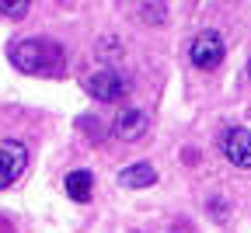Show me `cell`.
Wrapping results in <instances>:
<instances>
[{
    "label": "cell",
    "mask_w": 251,
    "mask_h": 233,
    "mask_svg": "<svg viewBox=\"0 0 251 233\" xmlns=\"http://www.w3.org/2000/svg\"><path fill=\"white\" fill-rule=\"evenodd\" d=\"M84 91L94 97V101H119L126 94V77L119 70H98L84 80Z\"/></svg>",
    "instance_id": "3957f363"
},
{
    "label": "cell",
    "mask_w": 251,
    "mask_h": 233,
    "mask_svg": "<svg viewBox=\"0 0 251 233\" xmlns=\"http://www.w3.org/2000/svg\"><path fill=\"white\" fill-rule=\"evenodd\" d=\"M248 73H251V59H248Z\"/></svg>",
    "instance_id": "8fae6325"
},
{
    "label": "cell",
    "mask_w": 251,
    "mask_h": 233,
    "mask_svg": "<svg viewBox=\"0 0 251 233\" xmlns=\"http://www.w3.org/2000/svg\"><path fill=\"white\" fill-rule=\"evenodd\" d=\"M63 188H67V195L74 198V202H91V195H94V174L91 171H70L67 181H63Z\"/></svg>",
    "instance_id": "52a82bcc"
},
{
    "label": "cell",
    "mask_w": 251,
    "mask_h": 233,
    "mask_svg": "<svg viewBox=\"0 0 251 233\" xmlns=\"http://www.w3.org/2000/svg\"><path fill=\"white\" fill-rule=\"evenodd\" d=\"M25 163H28V150L25 143L18 140H0V188H7L21 178L25 171Z\"/></svg>",
    "instance_id": "277c9868"
},
{
    "label": "cell",
    "mask_w": 251,
    "mask_h": 233,
    "mask_svg": "<svg viewBox=\"0 0 251 233\" xmlns=\"http://www.w3.org/2000/svg\"><path fill=\"white\" fill-rule=\"evenodd\" d=\"M25 14H28V0H18V4L0 0V18H25Z\"/></svg>",
    "instance_id": "30bf717a"
},
{
    "label": "cell",
    "mask_w": 251,
    "mask_h": 233,
    "mask_svg": "<svg viewBox=\"0 0 251 233\" xmlns=\"http://www.w3.org/2000/svg\"><path fill=\"white\" fill-rule=\"evenodd\" d=\"M136 14H140L143 21L157 24V21H164V18H168V7H164V4H136Z\"/></svg>",
    "instance_id": "9c48e42d"
},
{
    "label": "cell",
    "mask_w": 251,
    "mask_h": 233,
    "mask_svg": "<svg viewBox=\"0 0 251 233\" xmlns=\"http://www.w3.org/2000/svg\"><path fill=\"white\" fill-rule=\"evenodd\" d=\"M224 157L241 171H251V129L230 125L224 132Z\"/></svg>",
    "instance_id": "5b68a950"
},
{
    "label": "cell",
    "mask_w": 251,
    "mask_h": 233,
    "mask_svg": "<svg viewBox=\"0 0 251 233\" xmlns=\"http://www.w3.org/2000/svg\"><path fill=\"white\" fill-rule=\"evenodd\" d=\"M7 59L21 73H39V77H56L67 66L63 46L49 39H14L7 46Z\"/></svg>",
    "instance_id": "6da1fadb"
},
{
    "label": "cell",
    "mask_w": 251,
    "mask_h": 233,
    "mask_svg": "<svg viewBox=\"0 0 251 233\" xmlns=\"http://www.w3.org/2000/svg\"><path fill=\"white\" fill-rule=\"evenodd\" d=\"M112 132H115L119 140H126V143L140 140L143 132H147V112H140V108H122L119 118L112 122Z\"/></svg>",
    "instance_id": "8992f818"
},
{
    "label": "cell",
    "mask_w": 251,
    "mask_h": 233,
    "mask_svg": "<svg viewBox=\"0 0 251 233\" xmlns=\"http://www.w3.org/2000/svg\"><path fill=\"white\" fill-rule=\"evenodd\" d=\"M224 39H220V31H199V35L192 39V46H188V59H192V66H199V70H213V66H220V59H224Z\"/></svg>",
    "instance_id": "7a4b0ae2"
},
{
    "label": "cell",
    "mask_w": 251,
    "mask_h": 233,
    "mask_svg": "<svg viewBox=\"0 0 251 233\" xmlns=\"http://www.w3.org/2000/svg\"><path fill=\"white\" fill-rule=\"evenodd\" d=\"M119 185L122 188H150V185H157V171L150 163H129V167H122Z\"/></svg>",
    "instance_id": "ba28073f"
}]
</instances>
